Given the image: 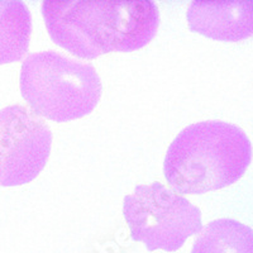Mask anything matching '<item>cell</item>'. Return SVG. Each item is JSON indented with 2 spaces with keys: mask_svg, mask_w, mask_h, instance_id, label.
<instances>
[{
  "mask_svg": "<svg viewBox=\"0 0 253 253\" xmlns=\"http://www.w3.org/2000/svg\"><path fill=\"white\" fill-rule=\"evenodd\" d=\"M42 14L52 41L84 60L143 48L160 26V12L151 0L44 1Z\"/></svg>",
  "mask_w": 253,
  "mask_h": 253,
  "instance_id": "obj_1",
  "label": "cell"
},
{
  "mask_svg": "<svg viewBox=\"0 0 253 253\" xmlns=\"http://www.w3.org/2000/svg\"><path fill=\"white\" fill-rule=\"evenodd\" d=\"M52 132L43 119L22 105L0 110V186L32 182L46 167Z\"/></svg>",
  "mask_w": 253,
  "mask_h": 253,
  "instance_id": "obj_5",
  "label": "cell"
},
{
  "mask_svg": "<svg viewBox=\"0 0 253 253\" xmlns=\"http://www.w3.org/2000/svg\"><path fill=\"white\" fill-rule=\"evenodd\" d=\"M186 17L191 31L215 41L238 42L253 33L252 1H193Z\"/></svg>",
  "mask_w": 253,
  "mask_h": 253,
  "instance_id": "obj_6",
  "label": "cell"
},
{
  "mask_svg": "<svg viewBox=\"0 0 253 253\" xmlns=\"http://www.w3.org/2000/svg\"><path fill=\"white\" fill-rule=\"evenodd\" d=\"M191 253H253V232L233 219H218L203 228Z\"/></svg>",
  "mask_w": 253,
  "mask_h": 253,
  "instance_id": "obj_8",
  "label": "cell"
},
{
  "mask_svg": "<svg viewBox=\"0 0 253 253\" xmlns=\"http://www.w3.org/2000/svg\"><path fill=\"white\" fill-rule=\"evenodd\" d=\"M20 92L41 118L65 123L92 112L100 100L101 81L95 67L55 51L32 53L20 70Z\"/></svg>",
  "mask_w": 253,
  "mask_h": 253,
  "instance_id": "obj_3",
  "label": "cell"
},
{
  "mask_svg": "<svg viewBox=\"0 0 253 253\" xmlns=\"http://www.w3.org/2000/svg\"><path fill=\"white\" fill-rule=\"evenodd\" d=\"M123 215L133 241L150 252H175L203 229L200 209L161 182L135 187L124 198Z\"/></svg>",
  "mask_w": 253,
  "mask_h": 253,
  "instance_id": "obj_4",
  "label": "cell"
},
{
  "mask_svg": "<svg viewBox=\"0 0 253 253\" xmlns=\"http://www.w3.org/2000/svg\"><path fill=\"white\" fill-rule=\"evenodd\" d=\"M252 144L239 126L221 121L195 123L173 139L164 172L177 194H205L224 189L245 175Z\"/></svg>",
  "mask_w": 253,
  "mask_h": 253,
  "instance_id": "obj_2",
  "label": "cell"
},
{
  "mask_svg": "<svg viewBox=\"0 0 253 253\" xmlns=\"http://www.w3.org/2000/svg\"><path fill=\"white\" fill-rule=\"evenodd\" d=\"M32 15L20 0H0V65L22 61L28 53Z\"/></svg>",
  "mask_w": 253,
  "mask_h": 253,
  "instance_id": "obj_7",
  "label": "cell"
}]
</instances>
